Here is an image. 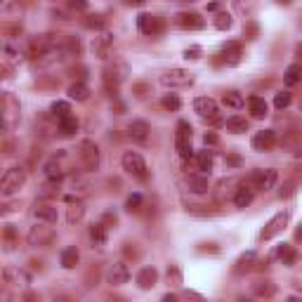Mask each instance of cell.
<instances>
[{
    "instance_id": "obj_17",
    "label": "cell",
    "mask_w": 302,
    "mask_h": 302,
    "mask_svg": "<svg viewBox=\"0 0 302 302\" xmlns=\"http://www.w3.org/2000/svg\"><path fill=\"white\" fill-rule=\"evenodd\" d=\"M149 132H151V128H149L147 121H142V118H135L132 123H130V137L132 140H137V142H147L149 140Z\"/></svg>"
},
{
    "instance_id": "obj_16",
    "label": "cell",
    "mask_w": 302,
    "mask_h": 302,
    "mask_svg": "<svg viewBox=\"0 0 302 302\" xmlns=\"http://www.w3.org/2000/svg\"><path fill=\"white\" fill-rule=\"evenodd\" d=\"M52 236H55L52 227H33L31 231H29V243H31V246H43V243H50V241H52Z\"/></svg>"
},
{
    "instance_id": "obj_20",
    "label": "cell",
    "mask_w": 302,
    "mask_h": 302,
    "mask_svg": "<svg viewBox=\"0 0 302 302\" xmlns=\"http://www.w3.org/2000/svg\"><path fill=\"white\" fill-rule=\"evenodd\" d=\"M33 215H36L38 220L48 222V224L57 222V208H52V205H48V203H38L36 210H33Z\"/></svg>"
},
{
    "instance_id": "obj_27",
    "label": "cell",
    "mask_w": 302,
    "mask_h": 302,
    "mask_svg": "<svg viewBox=\"0 0 302 302\" xmlns=\"http://www.w3.org/2000/svg\"><path fill=\"white\" fill-rule=\"evenodd\" d=\"M76 265H78V248H76V246L64 248V250H62V267L74 269Z\"/></svg>"
},
{
    "instance_id": "obj_12",
    "label": "cell",
    "mask_w": 302,
    "mask_h": 302,
    "mask_svg": "<svg viewBox=\"0 0 302 302\" xmlns=\"http://www.w3.org/2000/svg\"><path fill=\"white\" fill-rule=\"evenodd\" d=\"M106 278H109V284L113 286H123L130 281V269L125 262H116V265H111V269H109V274H106Z\"/></svg>"
},
{
    "instance_id": "obj_9",
    "label": "cell",
    "mask_w": 302,
    "mask_h": 302,
    "mask_svg": "<svg viewBox=\"0 0 302 302\" xmlns=\"http://www.w3.org/2000/svg\"><path fill=\"white\" fill-rule=\"evenodd\" d=\"M160 83L168 87H187L194 83V78H191L189 71H182V68H175V71H168L163 78H160Z\"/></svg>"
},
{
    "instance_id": "obj_31",
    "label": "cell",
    "mask_w": 302,
    "mask_h": 302,
    "mask_svg": "<svg viewBox=\"0 0 302 302\" xmlns=\"http://www.w3.org/2000/svg\"><path fill=\"white\" fill-rule=\"evenodd\" d=\"M196 163H198V170H201V173H210V168H213V154H210V151H198Z\"/></svg>"
},
{
    "instance_id": "obj_14",
    "label": "cell",
    "mask_w": 302,
    "mask_h": 302,
    "mask_svg": "<svg viewBox=\"0 0 302 302\" xmlns=\"http://www.w3.org/2000/svg\"><path fill=\"white\" fill-rule=\"evenodd\" d=\"M92 50H95V55H97V57L106 59V57L111 55V50H113V36H111V33H104V36L95 38Z\"/></svg>"
},
{
    "instance_id": "obj_8",
    "label": "cell",
    "mask_w": 302,
    "mask_h": 302,
    "mask_svg": "<svg viewBox=\"0 0 302 302\" xmlns=\"http://www.w3.org/2000/svg\"><path fill=\"white\" fill-rule=\"evenodd\" d=\"M80 158H83V166L87 168V170H97L99 166V149L95 142H90V140H85V142L80 144Z\"/></svg>"
},
{
    "instance_id": "obj_15",
    "label": "cell",
    "mask_w": 302,
    "mask_h": 302,
    "mask_svg": "<svg viewBox=\"0 0 302 302\" xmlns=\"http://www.w3.org/2000/svg\"><path fill=\"white\" fill-rule=\"evenodd\" d=\"M175 21H177V26H182V29H203L205 26L201 14H196V12H179L177 17H175Z\"/></svg>"
},
{
    "instance_id": "obj_42",
    "label": "cell",
    "mask_w": 302,
    "mask_h": 302,
    "mask_svg": "<svg viewBox=\"0 0 302 302\" xmlns=\"http://www.w3.org/2000/svg\"><path fill=\"white\" fill-rule=\"evenodd\" d=\"M68 7H74V10H87V0H66Z\"/></svg>"
},
{
    "instance_id": "obj_44",
    "label": "cell",
    "mask_w": 302,
    "mask_h": 302,
    "mask_svg": "<svg viewBox=\"0 0 302 302\" xmlns=\"http://www.w3.org/2000/svg\"><path fill=\"white\" fill-rule=\"evenodd\" d=\"M203 142H205V147H208V144H210V147H215L220 140H217V135H205V137H203Z\"/></svg>"
},
{
    "instance_id": "obj_11",
    "label": "cell",
    "mask_w": 302,
    "mask_h": 302,
    "mask_svg": "<svg viewBox=\"0 0 302 302\" xmlns=\"http://www.w3.org/2000/svg\"><path fill=\"white\" fill-rule=\"evenodd\" d=\"M276 144V132L274 130H260L253 137V149L255 151H269Z\"/></svg>"
},
{
    "instance_id": "obj_39",
    "label": "cell",
    "mask_w": 302,
    "mask_h": 302,
    "mask_svg": "<svg viewBox=\"0 0 302 302\" xmlns=\"http://www.w3.org/2000/svg\"><path fill=\"white\" fill-rule=\"evenodd\" d=\"M125 205H128V210H140V205H142V194H132Z\"/></svg>"
},
{
    "instance_id": "obj_35",
    "label": "cell",
    "mask_w": 302,
    "mask_h": 302,
    "mask_svg": "<svg viewBox=\"0 0 302 302\" xmlns=\"http://www.w3.org/2000/svg\"><path fill=\"white\" fill-rule=\"evenodd\" d=\"M253 290L258 293V295H262V297H271L274 293H276V286L269 284V281H265V286H262V284H255Z\"/></svg>"
},
{
    "instance_id": "obj_26",
    "label": "cell",
    "mask_w": 302,
    "mask_h": 302,
    "mask_svg": "<svg viewBox=\"0 0 302 302\" xmlns=\"http://www.w3.org/2000/svg\"><path fill=\"white\" fill-rule=\"evenodd\" d=\"M68 97L76 99V102H87V97H90V87L78 80V83H74V85L68 87Z\"/></svg>"
},
{
    "instance_id": "obj_10",
    "label": "cell",
    "mask_w": 302,
    "mask_h": 302,
    "mask_svg": "<svg viewBox=\"0 0 302 302\" xmlns=\"http://www.w3.org/2000/svg\"><path fill=\"white\" fill-rule=\"evenodd\" d=\"M194 111L203 118H215L217 116V102L213 97H196L194 99Z\"/></svg>"
},
{
    "instance_id": "obj_1",
    "label": "cell",
    "mask_w": 302,
    "mask_h": 302,
    "mask_svg": "<svg viewBox=\"0 0 302 302\" xmlns=\"http://www.w3.org/2000/svg\"><path fill=\"white\" fill-rule=\"evenodd\" d=\"M24 182H26L24 168L21 166L10 168V170H5L3 179H0V194H3V196H12V194H17V191L24 187Z\"/></svg>"
},
{
    "instance_id": "obj_25",
    "label": "cell",
    "mask_w": 302,
    "mask_h": 302,
    "mask_svg": "<svg viewBox=\"0 0 302 302\" xmlns=\"http://www.w3.org/2000/svg\"><path fill=\"white\" fill-rule=\"evenodd\" d=\"M90 236H92L95 246H104L106 239H109V227H106L104 222H97L90 227Z\"/></svg>"
},
{
    "instance_id": "obj_34",
    "label": "cell",
    "mask_w": 302,
    "mask_h": 302,
    "mask_svg": "<svg viewBox=\"0 0 302 302\" xmlns=\"http://www.w3.org/2000/svg\"><path fill=\"white\" fill-rule=\"evenodd\" d=\"M278 258L284 260V265H293V262H295V250H293L288 243H284V246L278 248Z\"/></svg>"
},
{
    "instance_id": "obj_43",
    "label": "cell",
    "mask_w": 302,
    "mask_h": 302,
    "mask_svg": "<svg viewBox=\"0 0 302 302\" xmlns=\"http://www.w3.org/2000/svg\"><path fill=\"white\" fill-rule=\"evenodd\" d=\"M198 55H201V50H198V48H191V50H187V52H184L187 59H198Z\"/></svg>"
},
{
    "instance_id": "obj_4",
    "label": "cell",
    "mask_w": 302,
    "mask_h": 302,
    "mask_svg": "<svg viewBox=\"0 0 302 302\" xmlns=\"http://www.w3.org/2000/svg\"><path fill=\"white\" fill-rule=\"evenodd\" d=\"M17 121H19V102L10 92H5L3 95V128L12 130Z\"/></svg>"
},
{
    "instance_id": "obj_18",
    "label": "cell",
    "mask_w": 302,
    "mask_h": 302,
    "mask_svg": "<svg viewBox=\"0 0 302 302\" xmlns=\"http://www.w3.org/2000/svg\"><path fill=\"white\" fill-rule=\"evenodd\" d=\"M187 184H189V189L194 191V194H205L208 191V173H201V175H189L187 177Z\"/></svg>"
},
{
    "instance_id": "obj_22",
    "label": "cell",
    "mask_w": 302,
    "mask_h": 302,
    "mask_svg": "<svg viewBox=\"0 0 302 302\" xmlns=\"http://www.w3.org/2000/svg\"><path fill=\"white\" fill-rule=\"evenodd\" d=\"M59 135H64V137H71V135H76V130H78V118L76 116H64V118H59Z\"/></svg>"
},
{
    "instance_id": "obj_3",
    "label": "cell",
    "mask_w": 302,
    "mask_h": 302,
    "mask_svg": "<svg viewBox=\"0 0 302 302\" xmlns=\"http://www.w3.org/2000/svg\"><path fill=\"white\" fill-rule=\"evenodd\" d=\"M175 147H177V154L182 156L184 160L194 156V149H191V125L187 123V121H179V123H177Z\"/></svg>"
},
{
    "instance_id": "obj_21",
    "label": "cell",
    "mask_w": 302,
    "mask_h": 302,
    "mask_svg": "<svg viewBox=\"0 0 302 302\" xmlns=\"http://www.w3.org/2000/svg\"><path fill=\"white\" fill-rule=\"evenodd\" d=\"M248 109H250V113H253L255 118H265L267 111H269L267 102L262 97H258V95H253V97L248 99Z\"/></svg>"
},
{
    "instance_id": "obj_24",
    "label": "cell",
    "mask_w": 302,
    "mask_h": 302,
    "mask_svg": "<svg viewBox=\"0 0 302 302\" xmlns=\"http://www.w3.org/2000/svg\"><path fill=\"white\" fill-rule=\"evenodd\" d=\"M222 55H224V62L231 66V64H239L241 62V57H243V50H241V45L236 43H229L222 48Z\"/></svg>"
},
{
    "instance_id": "obj_37",
    "label": "cell",
    "mask_w": 302,
    "mask_h": 302,
    "mask_svg": "<svg viewBox=\"0 0 302 302\" xmlns=\"http://www.w3.org/2000/svg\"><path fill=\"white\" fill-rule=\"evenodd\" d=\"M163 106H166L168 111H179V106H182V99L177 95H166L163 97Z\"/></svg>"
},
{
    "instance_id": "obj_33",
    "label": "cell",
    "mask_w": 302,
    "mask_h": 302,
    "mask_svg": "<svg viewBox=\"0 0 302 302\" xmlns=\"http://www.w3.org/2000/svg\"><path fill=\"white\" fill-rule=\"evenodd\" d=\"M83 215H85V208H83V203H74L71 208H68L66 220L74 224V222H80V220H83Z\"/></svg>"
},
{
    "instance_id": "obj_36",
    "label": "cell",
    "mask_w": 302,
    "mask_h": 302,
    "mask_svg": "<svg viewBox=\"0 0 302 302\" xmlns=\"http://www.w3.org/2000/svg\"><path fill=\"white\" fill-rule=\"evenodd\" d=\"M229 26H231V14L229 12H220L215 17V29L217 31H227Z\"/></svg>"
},
{
    "instance_id": "obj_29",
    "label": "cell",
    "mask_w": 302,
    "mask_h": 302,
    "mask_svg": "<svg viewBox=\"0 0 302 302\" xmlns=\"http://www.w3.org/2000/svg\"><path fill=\"white\" fill-rule=\"evenodd\" d=\"M284 80H286V85H297V83L302 80V66L300 64H290V66L286 68Z\"/></svg>"
},
{
    "instance_id": "obj_23",
    "label": "cell",
    "mask_w": 302,
    "mask_h": 302,
    "mask_svg": "<svg viewBox=\"0 0 302 302\" xmlns=\"http://www.w3.org/2000/svg\"><path fill=\"white\" fill-rule=\"evenodd\" d=\"M156 278H158V271H156L154 267H144V269L137 274V284H140V288H151V286L156 284Z\"/></svg>"
},
{
    "instance_id": "obj_46",
    "label": "cell",
    "mask_w": 302,
    "mask_h": 302,
    "mask_svg": "<svg viewBox=\"0 0 302 302\" xmlns=\"http://www.w3.org/2000/svg\"><path fill=\"white\" fill-rule=\"evenodd\" d=\"M128 3H132V5H142L144 0H128Z\"/></svg>"
},
{
    "instance_id": "obj_19",
    "label": "cell",
    "mask_w": 302,
    "mask_h": 302,
    "mask_svg": "<svg viewBox=\"0 0 302 302\" xmlns=\"http://www.w3.org/2000/svg\"><path fill=\"white\" fill-rule=\"evenodd\" d=\"M253 198H255L253 189L243 184V187H239L236 194H234V205H236V208H248V205L253 203Z\"/></svg>"
},
{
    "instance_id": "obj_28",
    "label": "cell",
    "mask_w": 302,
    "mask_h": 302,
    "mask_svg": "<svg viewBox=\"0 0 302 302\" xmlns=\"http://www.w3.org/2000/svg\"><path fill=\"white\" fill-rule=\"evenodd\" d=\"M227 130L229 132H234V135H241V132H246L248 130V121L243 116H231V118H227Z\"/></svg>"
},
{
    "instance_id": "obj_48",
    "label": "cell",
    "mask_w": 302,
    "mask_h": 302,
    "mask_svg": "<svg viewBox=\"0 0 302 302\" xmlns=\"http://www.w3.org/2000/svg\"><path fill=\"white\" fill-rule=\"evenodd\" d=\"M278 3H284V5H288V3H290V0H278Z\"/></svg>"
},
{
    "instance_id": "obj_41",
    "label": "cell",
    "mask_w": 302,
    "mask_h": 302,
    "mask_svg": "<svg viewBox=\"0 0 302 302\" xmlns=\"http://www.w3.org/2000/svg\"><path fill=\"white\" fill-rule=\"evenodd\" d=\"M85 26H90V29H102V26H104V17H99V14H95V17H87Z\"/></svg>"
},
{
    "instance_id": "obj_47",
    "label": "cell",
    "mask_w": 302,
    "mask_h": 302,
    "mask_svg": "<svg viewBox=\"0 0 302 302\" xmlns=\"http://www.w3.org/2000/svg\"><path fill=\"white\" fill-rule=\"evenodd\" d=\"M297 55H302V45H297Z\"/></svg>"
},
{
    "instance_id": "obj_7",
    "label": "cell",
    "mask_w": 302,
    "mask_h": 302,
    "mask_svg": "<svg viewBox=\"0 0 302 302\" xmlns=\"http://www.w3.org/2000/svg\"><path fill=\"white\" fill-rule=\"evenodd\" d=\"M137 26H140V31H142L144 36H158V33L163 31V19L142 12L137 17Z\"/></svg>"
},
{
    "instance_id": "obj_38",
    "label": "cell",
    "mask_w": 302,
    "mask_h": 302,
    "mask_svg": "<svg viewBox=\"0 0 302 302\" xmlns=\"http://www.w3.org/2000/svg\"><path fill=\"white\" fill-rule=\"evenodd\" d=\"M290 99H293V97H290V92H278L276 97H274V106L281 111V109H286V106L290 104Z\"/></svg>"
},
{
    "instance_id": "obj_32",
    "label": "cell",
    "mask_w": 302,
    "mask_h": 302,
    "mask_svg": "<svg viewBox=\"0 0 302 302\" xmlns=\"http://www.w3.org/2000/svg\"><path fill=\"white\" fill-rule=\"evenodd\" d=\"M222 104L229 106V109H241L243 106V97L239 92H227V95H222Z\"/></svg>"
},
{
    "instance_id": "obj_5",
    "label": "cell",
    "mask_w": 302,
    "mask_h": 302,
    "mask_svg": "<svg viewBox=\"0 0 302 302\" xmlns=\"http://www.w3.org/2000/svg\"><path fill=\"white\" fill-rule=\"evenodd\" d=\"M276 170L274 168H267V170H255L253 175H250V184H253V189H274V184H276Z\"/></svg>"
},
{
    "instance_id": "obj_30",
    "label": "cell",
    "mask_w": 302,
    "mask_h": 302,
    "mask_svg": "<svg viewBox=\"0 0 302 302\" xmlns=\"http://www.w3.org/2000/svg\"><path fill=\"white\" fill-rule=\"evenodd\" d=\"M50 111H52V116L64 118V116H68V113H71V104H68V102H64V99H57L55 104L50 106Z\"/></svg>"
},
{
    "instance_id": "obj_2",
    "label": "cell",
    "mask_w": 302,
    "mask_h": 302,
    "mask_svg": "<svg viewBox=\"0 0 302 302\" xmlns=\"http://www.w3.org/2000/svg\"><path fill=\"white\" fill-rule=\"evenodd\" d=\"M121 163H123L125 173H130L132 177L142 179V182L149 177V168H147V163H144L142 154H137V151H125L123 158H121Z\"/></svg>"
},
{
    "instance_id": "obj_40",
    "label": "cell",
    "mask_w": 302,
    "mask_h": 302,
    "mask_svg": "<svg viewBox=\"0 0 302 302\" xmlns=\"http://www.w3.org/2000/svg\"><path fill=\"white\" fill-rule=\"evenodd\" d=\"M253 260H255V253H248V255H243V258H241L239 262H236V265H239V267H236V271H243V267H246V269H248V267H250V262H253Z\"/></svg>"
},
{
    "instance_id": "obj_6",
    "label": "cell",
    "mask_w": 302,
    "mask_h": 302,
    "mask_svg": "<svg viewBox=\"0 0 302 302\" xmlns=\"http://www.w3.org/2000/svg\"><path fill=\"white\" fill-rule=\"evenodd\" d=\"M288 217H290V213L288 210H284V213H278V215H274L269 220V224H267L265 229H262V234H260V239L262 241H269V239H274V236L281 231V229L288 224Z\"/></svg>"
},
{
    "instance_id": "obj_13",
    "label": "cell",
    "mask_w": 302,
    "mask_h": 302,
    "mask_svg": "<svg viewBox=\"0 0 302 302\" xmlns=\"http://www.w3.org/2000/svg\"><path fill=\"white\" fill-rule=\"evenodd\" d=\"M3 278H5V284L10 286H29V274L17 267H5L3 269Z\"/></svg>"
},
{
    "instance_id": "obj_45",
    "label": "cell",
    "mask_w": 302,
    "mask_h": 302,
    "mask_svg": "<svg viewBox=\"0 0 302 302\" xmlns=\"http://www.w3.org/2000/svg\"><path fill=\"white\" fill-rule=\"evenodd\" d=\"M208 10H210V12H217V10H220V3H210Z\"/></svg>"
}]
</instances>
